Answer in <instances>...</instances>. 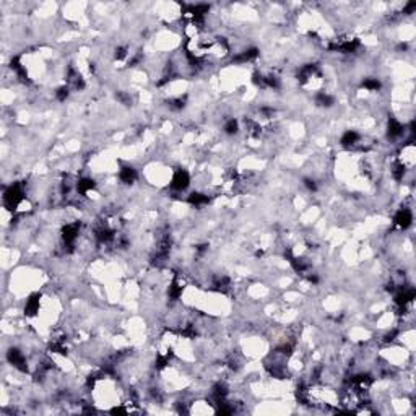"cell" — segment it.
<instances>
[{
  "instance_id": "cell-1",
  "label": "cell",
  "mask_w": 416,
  "mask_h": 416,
  "mask_svg": "<svg viewBox=\"0 0 416 416\" xmlns=\"http://www.w3.org/2000/svg\"><path fill=\"white\" fill-rule=\"evenodd\" d=\"M190 184V176L185 169H176L171 178V187L174 190H185Z\"/></svg>"
},
{
  "instance_id": "cell-3",
  "label": "cell",
  "mask_w": 416,
  "mask_h": 416,
  "mask_svg": "<svg viewBox=\"0 0 416 416\" xmlns=\"http://www.w3.org/2000/svg\"><path fill=\"white\" fill-rule=\"evenodd\" d=\"M137 178H138L137 171L130 166H125L119 171V179H120V182H124V184H133L137 180Z\"/></svg>"
},
{
  "instance_id": "cell-2",
  "label": "cell",
  "mask_w": 416,
  "mask_h": 416,
  "mask_svg": "<svg viewBox=\"0 0 416 416\" xmlns=\"http://www.w3.org/2000/svg\"><path fill=\"white\" fill-rule=\"evenodd\" d=\"M393 223H395V226L400 228V229H408L413 223L412 208H408V207L400 208V210L397 211V215L393 216Z\"/></svg>"
},
{
  "instance_id": "cell-4",
  "label": "cell",
  "mask_w": 416,
  "mask_h": 416,
  "mask_svg": "<svg viewBox=\"0 0 416 416\" xmlns=\"http://www.w3.org/2000/svg\"><path fill=\"white\" fill-rule=\"evenodd\" d=\"M238 130H239L238 120H234V119L226 120V124H225V133H226V135H236Z\"/></svg>"
}]
</instances>
